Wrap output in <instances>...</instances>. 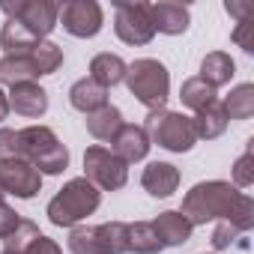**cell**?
Here are the masks:
<instances>
[{"label": "cell", "mask_w": 254, "mask_h": 254, "mask_svg": "<svg viewBox=\"0 0 254 254\" xmlns=\"http://www.w3.org/2000/svg\"><path fill=\"white\" fill-rule=\"evenodd\" d=\"M239 189L224 183V180H206L197 183L186 197H183V215L194 224H206V221H227L230 209L239 200Z\"/></svg>", "instance_id": "obj_1"}, {"label": "cell", "mask_w": 254, "mask_h": 254, "mask_svg": "<svg viewBox=\"0 0 254 254\" xmlns=\"http://www.w3.org/2000/svg\"><path fill=\"white\" fill-rule=\"evenodd\" d=\"M99 203H102V191L90 183V180H84V177H75V180H69L54 197H51V203H48V221L54 224V227H75V224H81L87 215H93L96 209H99Z\"/></svg>", "instance_id": "obj_2"}, {"label": "cell", "mask_w": 254, "mask_h": 254, "mask_svg": "<svg viewBox=\"0 0 254 254\" xmlns=\"http://www.w3.org/2000/svg\"><path fill=\"white\" fill-rule=\"evenodd\" d=\"M21 135V159H27L42 177H57L69 168V150L48 126H27L18 129Z\"/></svg>", "instance_id": "obj_3"}, {"label": "cell", "mask_w": 254, "mask_h": 254, "mask_svg": "<svg viewBox=\"0 0 254 254\" xmlns=\"http://www.w3.org/2000/svg\"><path fill=\"white\" fill-rule=\"evenodd\" d=\"M126 87L129 93L150 111L165 108L168 96H171V75L165 69V63L153 60V57H141L132 66H126Z\"/></svg>", "instance_id": "obj_4"}, {"label": "cell", "mask_w": 254, "mask_h": 254, "mask_svg": "<svg viewBox=\"0 0 254 254\" xmlns=\"http://www.w3.org/2000/svg\"><path fill=\"white\" fill-rule=\"evenodd\" d=\"M144 132H147L150 144H159L168 153H189L197 144L191 117H186L180 111H165V108L150 111L147 123H144Z\"/></svg>", "instance_id": "obj_5"}, {"label": "cell", "mask_w": 254, "mask_h": 254, "mask_svg": "<svg viewBox=\"0 0 254 254\" xmlns=\"http://www.w3.org/2000/svg\"><path fill=\"white\" fill-rule=\"evenodd\" d=\"M0 9L9 15V21H18L36 39H45L57 27V18H60V3H54V0H15V3L3 0Z\"/></svg>", "instance_id": "obj_6"}, {"label": "cell", "mask_w": 254, "mask_h": 254, "mask_svg": "<svg viewBox=\"0 0 254 254\" xmlns=\"http://www.w3.org/2000/svg\"><path fill=\"white\" fill-rule=\"evenodd\" d=\"M84 180L102 191H117L129 183V165L120 162L108 147H87L84 153Z\"/></svg>", "instance_id": "obj_7"}, {"label": "cell", "mask_w": 254, "mask_h": 254, "mask_svg": "<svg viewBox=\"0 0 254 254\" xmlns=\"http://www.w3.org/2000/svg\"><path fill=\"white\" fill-rule=\"evenodd\" d=\"M114 33L126 45H150L156 36L153 18H150V3H117Z\"/></svg>", "instance_id": "obj_8"}, {"label": "cell", "mask_w": 254, "mask_h": 254, "mask_svg": "<svg viewBox=\"0 0 254 254\" xmlns=\"http://www.w3.org/2000/svg\"><path fill=\"white\" fill-rule=\"evenodd\" d=\"M57 24H63V30L75 39H93L105 24V12L96 0H69L60 6Z\"/></svg>", "instance_id": "obj_9"}, {"label": "cell", "mask_w": 254, "mask_h": 254, "mask_svg": "<svg viewBox=\"0 0 254 254\" xmlns=\"http://www.w3.org/2000/svg\"><path fill=\"white\" fill-rule=\"evenodd\" d=\"M0 189H3V194L30 200V197H36L42 191V174L27 159L0 162Z\"/></svg>", "instance_id": "obj_10"}, {"label": "cell", "mask_w": 254, "mask_h": 254, "mask_svg": "<svg viewBox=\"0 0 254 254\" xmlns=\"http://www.w3.org/2000/svg\"><path fill=\"white\" fill-rule=\"evenodd\" d=\"M111 153L126 162V165H135V162H144L147 153H150V138L144 132V126H135V123H123V129L117 132V138L111 141Z\"/></svg>", "instance_id": "obj_11"}, {"label": "cell", "mask_w": 254, "mask_h": 254, "mask_svg": "<svg viewBox=\"0 0 254 254\" xmlns=\"http://www.w3.org/2000/svg\"><path fill=\"white\" fill-rule=\"evenodd\" d=\"M150 18H153V30L165 33V36H180L189 30V6L183 3H171V0H162V3H150Z\"/></svg>", "instance_id": "obj_12"}, {"label": "cell", "mask_w": 254, "mask_h": 254, "mask_svg": "<svg viewBox=\"0 0 254 254\" xmlns=\"http://www.w3.org/2000/svg\"><path fill=\"white\" fill-rule=\"evenodd\" d=\"M153 227H156V236H159L162 248L186 245V242L191 239V230H194L191 221H189L180 209H165V212H159L156 221H153Z\"/></svg>", "instance_id": "obj_13"}, {"label": "cell", "mask_w": 254, "mask_h": 254, "mask_svg": "<svg viewBox=\"0 0 254 254\" xmlns=\"http://www.w3.org/2000/svg\"><path fill=\"white\" fill-rule=\"evenodd\" d=\"M9 111H15L21 117H30V120H39L48 111V93L36 81L9 87Z\"/></svg>", "instance_id": "obj_14"}, {"label": "cell", "mask_w": 254, "mask_h": 254, "mask_svg": "<svg viewBox=\"0 0 254 254\" xmlns=\"http://www.w3.org/2000/svg\"><path fill=\"white\" fill-rule=\"evenodd\" d=\"M141 186L153 197H171L180 189V171L171 162H150L141 174Z\"/></svg>", "instance_id": "obj_15"}, {"label": "cell", "mask_w": 254, "mask_h": 254, "mask_svg": "<svg viewBox=\"0 0 254 254\" xmlns=\"http://www.w3.org/2000/svg\"><path fill=\"white\" fill-rule=\"evenodd\" d=\"M233 75H236V63H233V57H230L227 51H209V54L200 60V75H197V78H200L206 87H212V90L230 84Z\"/></svg>", "instance_id": "obj_16"}, {"label": "cell", "mask_w": 254, "mask_h": 254, "mask_svg": "<svg viewBox=\"0 0 254 254\" xmlns=\"http://www.w3.org/2000/svg\"><path fill=\"white\" fill-rule=\"evenodd\" d=\"M87 78L96 81L99 87L111 90V87H117V84L126 78V60H123L120 54L102 51V54H96V57L90 60V75H87Z\"/></svg>", "instance_id": "obj_17"}, {"label": "cell", "mask_w": 254, "mask_h": 254, "mask_svg": "<svg viewBox=\"0 0 254 254\" xmlns=\"http://www.w3.org/2000/svg\"><path fill=\"white\" fill-rule=\"evenodd\" d=\"M69 105L87 117V114H93V111H99V108L108 105V90L99 87V84L90 81V78H81V81H75L72 90H69Z\"/></svg>", "instance_id": "obj_18"}, {"label": "cell", "mask_w": 254, "mask_h": 254, "mask_svg": "<svg viewBox=\"0 0 254 254\" xmlns=\"http://www.w3.org/2000/svg\"><path fill=\"white\" fill-rule=\"evenodd\" d=\"M191 123H194V135H197V141H215V138H221L224 129H227V114H224L221 102L215 99L212 105L200 108V111L191 117Z\"/></svg>", "instance_id": "obj_19"}, {"label": "cell", "mask_w": 254, "mask_h": 254, "mask_svg": "<svg viewBox=\"0 0 254 254\" xmlns=\"http://www.w3.org/2000/svg\"><path fill=\"white\" fill-rule=\"evenodd\" d=\"M120 129H123V114H120V108H114L111 102H108L105 108L87 114V132H90L96 141H108V144H111Z\"/></svg>", "instance_id": "obj_20"}, {"label": "cell", "mask_w": 254, "mask_h": 254, "mask_svg": "<svg viewBox=\"0 0 254 254\" xmlns=\"http://www.w3.org/2000/svg\"><path fill=\"white\" fill-rule=\"evenodd\" d=\"M39 75L33 69L30 54H6V57H0V84L18 87V84H30Z\"/></svg>", "instance_id": "obj_21"}, {"label": "cell", "mask_w": 254, "mask_h": 254, "mask_svg": "<svg viewBox=\"0 0 254 254\" xmlns=\"http://www.w3.org/2000/svg\"><path fill=\"white\" fill-rule=\"evenodd\" d=\"M99 251L102 254H126L129 251V224L126 221H105L96 227Z\"/></svg>", "instance_id": "obj_22"}, {"label": "cell", "mask_w": 254, "mask_h": 254, "mask_svg": "<svg viewBox=\"0 0 254 254\" xmlns=\"http://www.w3.org/2000/svg\"><path fill=\"white\" fill-rule=\"evenodd\" d=\"M42 39H36L30 30H24L18 21H9L3 24V30H0V45L6 48V54H30Z\"/></svg>", "instance_id": "obj_23"}, {"label": "cell", "mask_w": 254, "mask_h": 254, "mask_svg": "<svg viewBox=\"0 0 254 254\" xmlns=\"http://www.w3.org/2000/svg\"><path fill=\"white\" fill-rule=\"evenodd\" d=\"M227 120H248L254 114V84H239L230 90V96H224L221 102Z\"/></svg>", "instance_id": "obj_24"}, {"label": "cell", "mask_w": 254, "mask_h": 254, "mask_svg": "<svg viewBox=\"0 0 254 254\" xmlns=\"http://www.w3.org/2000/svg\"><path fill=\"white\" fill-rule=\"evenodd\" d=\"M129 251H135V254H159L162 251V242L156 236L153 221L129 224Z\"/></svg>", "instance_id": "obj_25"}, {"label": "cell", "mask_w": 254, "mask_h": 254, "mask_svg": "<svg viewBox=\"0 0 254 254\" xmlns=\"http://www.w3.org/2000/svg\"><path fill=\"white\" fill-rule=\"evenodd\" d=\"M30 60H33V69H36L39 78H42V75H54V72L63 66V48L54 45V42H48V39H42V42L30 51Z\"/></svg>", "instance_id": "obj_26"}, {"label": "cell", "mask_w": 254, "mask_h": 254, "mask_svg": "<svg viewBox=\"0 0 254 254\" xmlns=\"http://www.w3.org/2000/svg\"><path fill=\"white\" fill-rule=\"evenodd\" d=\"M180 99H183V105H186V108H191V111L197 114L200 108L212 105V102L218 99V93H215L212 87H206L200 78H186V81H183V87H180Z\"/></svg>", "instance_id": "obj_27"}, {"label": "cell", "mask_w": 254, "mask_h": 254, "mask_svg": "<svg viewBox=\"0 0 254 254\" xmlns=\"http://www.w3.org/2000/svg\"><path fill=\"white\" fill-rule=\"evenodd\" d=\"M69 251L72 254H102L99 251V239H96V227L90 224H75L69 230Z\"/></svg>", "instance_id": "obj_28"}, {"label": "cell", "mask_w": 254, "mask_h": 254, "mask_svg": "<svg viewBox=\"0 0 254 254\" xmlns=\"http://www.w3.org/2000/svg\"><path fill=\"white\" fill-rule=\"evenodd\" d=\"M233 186L236 189H251L254 186V141H248L245 153L233 162Z\"/></svg>", "instance_id": "obj_29"}, {"label": "cell", "mask_w": 254, "mask_h": 254, "mask_svg": "<svg viewBox=\"0 0 254 254\" xmlns=\"http://www.w3.org/2000/svg\"><path fill=\"white\" fill-rule=\"evenodd\" d=\"M227 224H230V227H236L239 233H248V230L254 227V200H251L245 191L239 194L236 206L230 209V215H227Z\"/></svg>", "instance_id": "obj_30"}, {"label": "cell", "mask_w": 254, "mask_h": 254, "mask_svg": "<svg viewBox=\"0 0 254 254\" xmlns=\"http://www.w3.org/2000/svg\"><path fill=\"white\" fill-rule=\"evenodd\" d=\"M36 236H39V227H36L30 218H21V221H18V227L3 239V245H6V251H24Z\"/></svg>", "instance_id": "obj_31"}, {"label": "cell", "mask_w": 254, "mask_h": 254, "mask_svg": "<svg viewBox=\"0 0 254 254\" xmlns=\"http://www.w3.org/2000/svg\"><path fill=\"white\" fill-rule=\"evenodd\" d=\"M21 159V135L18 129H0V162Z\"/></svg>", "instance_id": "obj_32"}, {"label": "cell", "mask_w": 254, "mask_h": 254, "mask_svg": "<svg viewBox=\"0 0 254 254\" xmlns=\"http://www.w3.org/2000/svg\"><path fill=\"white\" fill-rule=\"evenodd\" d=\"M254 15H248V18H242V21H236V30H233V42L245 51V54H254Z\"/></svg>", "instance_id": "obj_33"}, {"label": "cell", "mask_w": 254, "mask_h": 254, "mask_svg": "<svg viewBox=\"0 0 254 254\" xmlns=\"http://www.w3.org/2000/svg\"><path fill=\"white\" fill-rule=\"evenodd\" d=\"M236 236H239L236 227H230L227 221H218L215 230H212V248H215V251H224V248H230V245L236 242Z\"/></svg>", "instance_id": "obj_34"}, {"label": "cell", "mask_w": 254, "mask_h": 254, "mask_svg": "<svg viewBox=\"0 0 254 254\" xmlns=\"http://www.w3.org/2000/svg\"><path fill=\"white\" fill-rule=\"evenodd\" d=\"M18 221H21V215H18L9 203H0V239H6V236L18 227Z\"/></svg>", "instance_id": "obj_35"}, {"label": "cell", "mask_w": 254, "mask_h": 254, "mask_svg": "<svg viewBox=\"0 0 254 254\" xmlns=\"http://www.w3.org/2000/svg\"><path fill=\"white\" fill-rule=\"evenodd\" d=\"M21 254H63V251H60V245H57L51 236H42V233H39Z\"/></svg>", "instance_id": "obj_36"}, {"label": "cell", "mask_w": 254, "mask_h": 254, "mask_svg": "<svg viewBox=\"0 0 254 254\" xmlns=\"http://www.w3.org/2000/svg\"><path fill=\"white\" fill-rule=\"evenodd\" d=\"M224 9L236 18V21H242V18H248V15H254V6L251 3H239V0H227L224 3Z\"/></svg>", "instance_id": "obj_37"}, {"label": "cell", "mask_w": 254, "mask_h": 254, "mask_svg": "<svg viewBox=\"0 0 254 254\" xmlns=\"http://www.w3.org/2000/svg\"><path fill=\"white\" fill-rule=\"evenodd\" d=\"M6 117H9V96L0 90V123H3Z\"/></svg>", "instance_id": "obj_38"}, {"label": "cell", "mask_w": 254, "mask_h": 254, "mask_svg": "<svg viewBox=\"0 0 254 254\" xmlns=\"http://www.w3.org/2000/svg\"><path fill=\"white\" fill-rule=\"evenodd\" d=\"M3 254H21V251H3Z\"/></svg>", "instance_id": "obj_39"}, {"label": "cell", "mask_w": 254, "mask_h": 254, "mask_svg": "<svg viewBox=\"0 0 254 254\" xmlns=\"http://www.w3.org/2000/svg\"><path fill=\"white\" fill-rule=\"evenodd\" d=\"M0 203H3V189H0Z\"/></svg>", "instance_id": "obj_40"}]
</instances>
